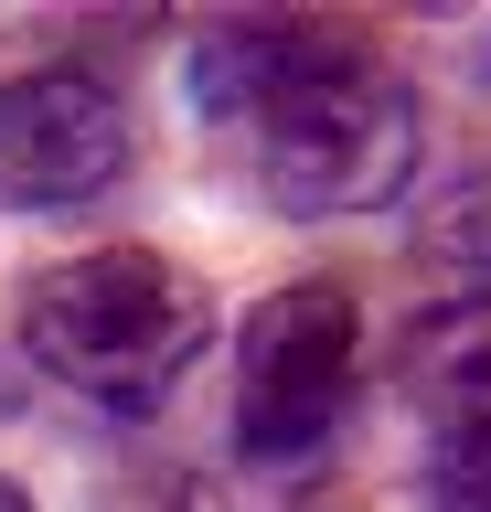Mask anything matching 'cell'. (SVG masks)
<instances>
[{
    "mask_svg": "<svg viewBox=\"0 0 491 512\" xmlns=\"http://www.w3.org/2000/svg\"><path fill=\"white\" fill-rule=\"evenodd\" d=\"M257 171L278 214H374L417 171V96L395 64H374L353 32H310L299 64L257 107Z\"/></svg>",
    "mask_w": 491,
    "mask_h": 512,
    "instance_id": "cell-1",
    "label": "cell"
},
{
    "mask_svg": "<svg viewBox=\"0 0 491 512\" xmlns=\"http://www.w3.org/2000/svg\"><path fill=\"white\" fill-rule=\"evenodd\" d=\"M203 342H214V299L150 246L65 256L22 288V352L97 406H161Z\"/></svg>",
    "mask_w": 491,
    "mask_h": 512,
    "instance_id": "cell-2",
    "label": "cell"
},
{
    "mask_svg": "<svg viewBox=\"0 0 491 512\" xmlns=\"http://www.w3.org/2000/svg\"><path fill=\"white\" fill-rule=\"evenodd\" d=\"M353 374H363L353 288L299 278L278 299H257L246 342H235V438H246V459H267V470L321 459L331 427L353 416Z\"/></svg>",
    "mask_w": 491,
    "mask_h": 512,
    "instance_id": "cell-3",
    "label": "cell"
},
{
    "mask_svg": "<svg viewBox=\"0 0 491 512\" xmlns=\"http://www.w3.org/2000/svg\"><path fill=\"white\" fill-rule=\"evenodd\" d=\"M129 160H139V118L107 75L33 64L0 86V203L11 214H65V203L107 192Z\"/></svg>",
    "mask_w": 491,
    "mask_h": 512,
    "instance_id": "cell-4",
    "label": "cell"
},
{
    "mask_svg": "<svg viewBox=\"0 0 491 512\" xmlns=\"http://www.w3.org/2000/svg\"><path fill=\"white\" fill-rule=\"evenodd\" d=\"M395 384L406 406L438 427V448H491V288L427 310L406 342H395Z\"/></svg>",
    "mask_w": 491,
    "mask_h": 512,
    "instance_id": "cell-5",
    "label": "cell"
},
{
    "mask_svg": "<svg viewBox=\"0 0 491 512\" xmlns=\"http://www.w3.org/2000/svg\"><path fill=\"white\" fill-rule=\"evenodd\" d=\"M310 32L321 22H214V32H193V107H214V118L267 107V86L299 64Z\"/></svg>",
    "mask_w": 491,
    "mask_h": 512,
    "instance_id": "cell-6",
    "label": "cell"
},
{
    "mask_svg": "<svg viewBox=\"0 0 491 512\" xmlns=\"http://www.w3.org/2000/svg\"><path fill=\"white\" fill-rule=\"evenodd\" d=\"M417 256L449 267V278H470V288H491V160L459 171V182L417 214Z\"/></svg>",
    "mask_w": 491,
    "mask_h": 512,
    "instance_id": "cell-7",
    "label": "cell"
},
{
    "mask_svg": "<svg viewBox=\"0 0 491 512\" xmlns=\"http://www.w3.org/2000/svg\"><path fill=\"white\" fill-rule=\"evenodd\" d=\"M0 512H33V502H22V491H11V480H0Z\"/></svg>",
    "mask_w": 491,
    "mask_h": 512,
    "instance_id": "cell-8",
    "label": "cell"
},
{
    "mask_svg": "<svg viewBox=\"0 0 491 512\" xmlns=\"http://www.w3.org/2000/svg\"><path fill=\"white\" fill-rule=\"evenodd\" d=\"M438 512H491V502H438Z\"/></svg>",
    "mask_w": 491,
    "mask_h": 512,
    "instance_id": "cell-9",
    "label": "cell"
}]
</instances>
